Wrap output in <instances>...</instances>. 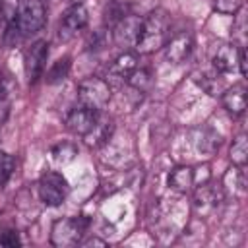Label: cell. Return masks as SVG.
Returning a JSON list of instances; mask_svg holds the SVG:
<instances>
[{"label": "cell", "mask_w": 248, "mask_h": 248, "mask_svg": "<svg viewBox=\"0 0 248 248\" xmlns=\"http://www.w3.org/2000/svg\"><path fill=\"white\" fill-rule=\"evenodd\" d=\"M169 16L165 10H155L151 12L145 19H141V27H140V35L136 41V48L140 52H153L157 48H161L167 41V33H169Z\"/></svg>", "instance_id": "obj_1"}, {"label": "cell", "mask_w": 248, "mask_h": 248, "mask_svg": "<svg viewBox=\"0 0 248 248\" xmlns=\"http://www.w3.org/2000/svg\"><path fill=\"white\" fill-rule=\"evenodd\" d=\"M45 19H46V10L41 0H21L14 23L17 25L23 37H29L45 25Z\"/></svg>", "instance_id": "obj_2"}, {"label": "cell", "mask_w": 248, "mask_h": 248, "mask_svg": "<svg viewBox=\"0 0 248 248\" xmlns=\"http://www.w3.org/2000/svg\"><path fill=\"white\" fill-rule=\"evenodd\" d=\"M78 101L89 108L101 110L110 101V87L108 81L101 78H85L78 83Z\"/></svg>", "instance_id": "obj_3"}, {"label": "cell", "mask_w": 248, "mask_h": 248, "mask_svg": "<svg viewBox=\"0 0 248 248\" xmlns=\"http://www.w3.org/2000/svg\"><path fill=\"white\" fill-rule=\"evenodd\" d=\"M85 229H87V219H83V217H64V219H58L52 225L50 242L54 246H76L81 240Z\"/></svg>", "instance_id": "obj_4"}, {"label": "cell", "mask_w": 248, "mask_h": 248, "mask_svg": "<svg viewBox=\"0 0 248 248\" xmlns=\"http://www.w3.org/2000/svg\"><path fill=\"white\" fill-rule=\"evenodd\" d=\"M68 180L60 172H45L39 180V198L45 205L56 207L68 196Z\"/></svg>", "instance_id": "obj_5"}, {"label": "cell", "mask_w": 248, "mask_h": 248, "mask_svg": "<svg viewBox=\"0 0 248 248\" xmlns=\"http://www.w3.org/2000/svg\"><path fill=\"white\" fill-rule=\"evenodd\" d=\"M46 58H48V43H46L45 39L35 41V43L25 50V56H23V70H25L27 81H29L31 85L37 83L39 78L43 76L45 66H46Z\"/></svg>", "instance_id": "obj_6"}, {"label": "cell", "mask_w": 248, "mask_h": 248, "mask_svg": "<svg viewBox=\"0 0 248 248\" xmlns=\"http://www.w3.org/2000/svg\"><path fill=\"white\" fill-rule=\"evenodd\" d=\"M89 21V12L83 4H72L60 17V27H58V35L60 39L68 41L72 39L78 31H81Z\"/></svg>", "instance_id": "obj_7"}, {"label": "cell", "mask_w": 248, "mask_h": 248, "mask_svg": "<svg viewBox=\"0 0 248 248\" xmlns=\"http://www.w3.org/2000/svg\"><path fill=\"white\" fill-rule=\"evenodd\" d=\"M99 120V110L89 108L85 105H78L74 107L68 114H66V128L76 134V136H87L91 132V128L95 126V122Z\"/></svg>", "instance_id": "obj_8"}, {"label": "cell", "mask_w": 248, "mask_h": 248, "mask_svg": "<svg viewBox=\"0 0 248 248\" xmlns=\"http://www.w3.org/2000/svg\"><path fill=\"white\" fill-rule=\"evenodd\" d=\"M140 27H141V17L124 16L114 27V43L120 46H136Z\"/></svg>", "instance_id": "obj_9"}, {"label": "cell", "mask_w": 248, "mask_h": 248, "mask_svg": "<svg viewBox=\"0 0 248 248\" xmlns=\"http://www.w3.org/2000/svg\"><path fill=\"white\" fill-rule=\"evenodd\" d=\"M240 52H242V48L240 46H236L234 43H225V45H221L217 50H215V54H213V68L217 70V72H221V74H231V72H234V68L238 66V58H240Z\"/></svg>", "instance_id": "obj_10"}, {"label": "cell", "mask_w": 248, "mask_h": 248, "mask_svg": "<svg viewBox=\"0 0 248 248\" xmlns=\"http://www.w3.org/2000/svg\"><path fill=\"white\" fill-rule=\"evenodd\" d=\"M192 46H194L192 35L190 33H180L165 45V58L172 64H180L182 60L188 58V54L192 52Z\"/></svg>", "instance_id": "obj_11"}, {"label": "cell", "mask_w": 248, "mask_h": 248, "mask_svg": "<svg viewBox=\"0 0 248 248\" xmlns=\"http://www.w3.org/2000/svg\"><path fill=\"white\" fill-rule=\"evenodd\" d=\"M136 70H138V58H136V54L124 52V54H120L112 62V66L108 68V76L114 78V79H118V81H128V78Z\"/></svg>", "instance_id": "obj_12"}, {"label": "cell", "mask_w": 248, "mask_h": 248, "mask_svg": "<svg viewBox=\"0 0 248 248\" xmlns=\"http://www.w3.org/2000/svg\"><path fill=\"white\" fill-rule=\"evenodd\" d=\"M221 101H223V107H225L232 116L242 114L244 108H246V101H248V97H246V87H244V85H232L231 89H227V91L223 93Z\"/></svg>", "instance_id": "obj_13"}, {"label": "cell", "mask_w": 248, "mask_h": 248, "mask_svg": "<svg viewBox=\"0 0 248 248\" xmlns=\"http://www.w3.org/2000/svg\"><path fill=\"white\" fill-rule=\"evenodd\" d=\"M110 134H112V120L99 116V120H97L95 126L91 128V132H89L87 136H83V138H85V141H87L89 145L99 147V145H103V143L110 138Z\"/></svg>", "instance_id": "obj_14"}, {"label": "cell", "mask_w": 248, "mask_h": 248, "mask_svg": "<svg viewBox=\"0 0 248 248\" xmlns=\"http://www.w3.org/2000/svg\"><path fill=\"white\" fill-rule=\"evenodd\" d=\"M194 184V170L190 167H178L169 174V186L176 192H186Z\"/></svg>", "instance_id": "obj_15"}, {"label": "cell", "mask_w": 248, "mask_h": 248, "mask_svg": "<svg viewBox=\"0 0 248 248\" xmlns=\"http://www.w3.org/2000/svg\"><path fill=\"white\" fill-rule=\"evenodd\" d=\"M219 200H221L219 192H217L215 188H211V186H202V188L196 192V198H194L196 207L202 209V211L213 209V207L219 203Z\"/></svg>", "instance_id": "obj_16"}, {"label": "cell", "mask_w": 248, "mask_h": 248, "mask_svg": "<svg viewBox=\"0 0 248 248\" xmlns=\"http://www.w3.org/2000/svg\"><path fill=\"white\" fill-rule=\"evenodd\" d=\"M70 66H72V58L70 56L58 58L46 72V83H60L62 79H66L68 74H70Z\"/></svg>", "instance_id": "obj_17"}, {"label": "cell", "mask_w": 248, "mask_h": 248, "mask_svg": "<svg viewBox=\"0 0 248 248\" xmlns=\"http://www.w3.org/2000/svg\"><path fill=\"white\" fill-rule=\"evenodd\" d=\"M231 159L236 167H242L248 159V141H246V136L240 134L234 138L232 145H231Z\"/></svg>", "instance_id": "obj_18"}, {"label": "cell", "mask_w": 248, "mask_h": 248, "mask_svg": "<svg viewBox=\"0 0 248 248\" xmlns=\"http://www.w3.org/2000/svg\"><path fill=\"white\" fill-rule=\"evenodd\" d=\"M76 147L72 145V143H68V141H62V143H58V145H54L52 149H50V155H52V159L58 163V165H64V163H70L74 157H76Z\"/></svg>", "instance_id": "obj_19"}, {"label": "cell", "mask_w": 248, "mask_h": 248, "mask_svg": "<svg viewBox=\"0 0 248 248\" xmlns=\"http://www.w3.org/2000/svg\"><path fill=\"white\" fill-rule=\"evenodd\" d=\"M16 169V159L8 151H0V188L6 186V182L12 178Z\"/></svg>", "instance_id": "obj_20"}, {"label": "cell", "mask_w": 248, "mask_h": 248, "mask_svg": "<svg viewBox=\"0 0 248 248\" xmlns=\"http://www.w3.org/2000/svg\"><path fill=\"white\" fill-rule=\"evenodd\" d=\"M23 39H25V37L21 35V31L17 29V25H16V23H14V19H12V21H10V25L6 27V33H4V45L10 48V46L19 45Z\"/></svg>", "instance_id": "obj_21"}, {"label": "cell", "mask_w": 248, "mask_h": 248, "mask_svg": "<svg viewBox=\"0 0 248 248\" xmlns=\"http://www.w3.org/2000/svg\"><path fill=\"white\" fill-rule=\"evenodd\" d=\"M242 6V0H215V8L221 14H236Z\"/></svg>", "instance_id": "obj_22"}, {"label": "cell", "mask_w": 248, "mask_h": 248, "mask_svg": "<svg viewBox=\"0 0 248 248\" xmlns=\"http://www.w3.org/2000/svg\"><path fill=\"white\" fill-rule=\"evenodd\" d=\"M0 244L2 246H8V248H14V246H19L21 244V238L17 234V231H6L0 234Z\"/></svg>", "instance_id": "obj_23"}, {"label": "cell", "mask_w": 248, "mask_h": 248, "mask_svg": "<svg viewBox=\"0 0 248 248\" xmlns=\"http://www.w3.org/2000/svg\"><path fill=\"white\" fill-rule=\"evenodd\" d=\"M0 8H2V0H0Z\"/></svg>", "instance_id": "obj_24"}, {"label": "cell", "mask_w": 248, "mask_h": 248, "mask_svg": "<svg viewBox=\"0 0 248 248\" xmlns=\"http://www.w3.org/2000/svg\"><path fill=\"white\" fill-rule=\"evenodd\" d=\"M19 2H21V0H19Z\"/></svg>", "instance_id": "obj_25"}]
</instances>
